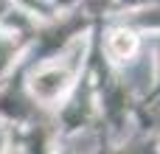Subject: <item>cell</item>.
<instances>
[{
  "mask_svg": "<svg viewBox=\"0 0 160 154\" xmlns=\"http://www.w3.org/2000/svg\"><path fill=\"white\" fill-rule=\"evenodd\" d=\"M135 48H138L135 34H129V31H112V34H110V53H112V56L127 59V56L135 53Z\"/></svg>",
  "mask_w": 160,
  "mask_h": 154,
  "instance_id": "6da1fadb",
  "label": "cell"
}]
</instances>
